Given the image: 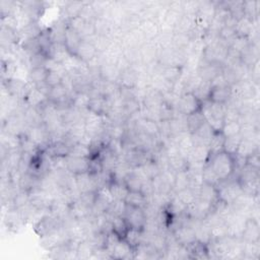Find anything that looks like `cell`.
Wrapping results in <instances>:
<instances>
[{
    "mask_svg": "<svg viewBox=\"0 0 260 260\" xmlns=\"http://www.w3.org/2000/svg\"><path fill=\"white\" fill-rule=\"evenodd\" d=\"M217 176L220 181H225L231 178L235 173L234 158L226 152H220L216 155H212L209 162Z\"/></svg>",
    "mask_w": 260,
    "mask_h": 260,
    "instance_id": "6da1fadb",
    "label": "cell"
},
{
    "mask_svg": "<svg viewBox=\"0 0 260 260\" xmlns=\"http://www.w3.org/2000/svg\"><path fill=\"white\" fill-rule=\"evenodd\" d=\"M201 108V102L198 100V98L193 94V92H184L183 95L180 96L177 111L179 113L188 116L191 115L197 111H199Z\"/></svg>",
    "mask_w": 260,
    "mask_h": 260,
    "instance_id": "7a4b0ae2",
    "label": "cell"
},
{
    "mask_svg": "<svg viewBox=\"0 0 260 260\" xmlns=\"http://www.w3.org/2000/svg\"><path fill=\"white\" fill-rule=\"evenodd\" d=\"M61 226H62V221L49 213L43 216L38 221H37V224L35 225V230L40 237H44L52 233L53 231L57 230Z\"/></svg>",
    "mask_w": 260,
    "mask_h": 260,
    "instance_id": "3957f363",
    "label": "cell"
},
{
    "mask_svg": "<svg viewBox=\"0 0 260 260\" xmlns=\"http://www.w3.org/2000/svg\"><path fill=\"white\" fill-rule=\"evenodd\" d=\"M124 217L127 221L129 228H132L142 232L146 222V216L143 209L132 208L127 206Z\"/></svg>",
    "mask_w": 260,
    "mask_h": 260,
    "instance_id": "277c9868",
    "label": "cell"
},
{
    "mask_svg": "<svg viewBox=\"0 0 260 260\" xmlns=\"http://www.w3.org/2000/svg\"><path fill=\"white\" fill-rule=\"evenodd\" d=\"M172 234L177 242L183 246L187 247L196 241L194 229L186 224H183L172 230Z\"/></svg>",
    "mask_w": 260,
    "mask_h": 260,
    "instance_id": "5b68a950",
    "label": "cell"
},
{
    "mask_svg": "<svg viewBox=\"0 0 260 260\" xmlns=\"http://www.w3.org/2000/svg\"><path fill=\"white\" fill-rule=\"evenodd\" d=\"M244 242H258L260 241V226L259 220L248 217L245 221L244 230L241 236Z\"/></svg>",
    "mask_w": 260,
    "mask_h": 260,
    "instance_id": "8992f818",
    "label": "cell"
},
{
    "mask_svg": "<svg viewBox=\"0 0 260 260\" xmlns=\"http://www.w3.org/2000/svg\"><path fill=\"white\" fill-rule=\"evenodd\" d=\"M89 160L85 158H76L68 156L65 158L66 169L73 175L88 172L89 169Z\"/></svg>",
    "mask_w": 260,
    "mask_h": 260,
    "instance_id": "52a82bcc",
    "label": "cell"
},
{
    "mask_svg": "<svg viewBox=\"0 0 260 260\" xmlns=\"http://www.w3.org/2000/svg\"><path fill=\"white\" fill-rule=\"evenodd\" d=\"M139 29L143 33L146 41H154L161 34L160 24L158 23L157 18H153V17L144 18Z\"/></svg>",
    "mask_w": 260,
    "mask_h": 260,
    "instance_id": "ba28073f",
    "label": "cell"
},
{
    "mask_svg": "<svg viewBox=\"0 0 260 260\" xmlns=\"http://www.w3.org/2000/svg\"><path fill=\"white\" fill-rule=\"evenodd\" d=\"M98 54L99 53H98L95 45L92 44V42H90L88 40H83L82 43L80 44L78 50H77L76 56L78 58H80L82 61L87 63V62L94 59L95 57H97Z\"/></svg>",
    "mask_w": 260,
    "mask_h": 260,
    "instance_id": "9c48e42d",
    "label": "cell"
},
{
    "mask_svg": "<svg viewBox=\"0 0 260 260\" xmlns=\"http://www.w3.org/2000/svg\"><path fill=\"white\" fill-rule=\"evenodd\" d=\"M48 101V97L41 92L39 89H37L34 85L30 84V89L28 94L24 99V103L27 107H34L39 108L44 105Z\"/></svg>",
    "mask_w": 260,
    "mask_h": 260,
    "instance_id": "30bf717a",
    "label": "cell"
},
{
    "mask_svg": "<svg viewBox=\"0 0 260 260\" xmlns=\"http://www.w3.org/2000/svg\"><path fill=\"white\" fill-rule=\"evenodd\" d=\"M74 179H76L77 187L81 193H85L88 191H97L94 176H92L90 173L87 172V173L74 175Z\"/></svg>",
    "mask_w": 260,
    "mask_h": 260,
    "instance_id": "8fae6325",
    "label": "cell"
},
{
    "mask_svg": "<svg viewBox=\"0 0 260 260\" xmlns=\"http://www.w3.org/2000/svg\"><path fill=\"white\" fill-rule=\"evenodd\" d=\"M231 99V87L225 86V87H212L208 100L219 104V105H225L227 102Z\"/></svg>",
    "mask_w": 260,
    "mask_h": 260,
    "instance_id": "7c38bea8",
    "label": "cell"
},
{
    "mask_svg": "<svg viewBox=\"0 0 260 260\" xmlns=\"http://www.w3.org/2000/svg\"><path fill=\"white\" fill-rule=\"evenodd\" d=\"M210 158L211 152L208 145H194L187 158V162L206 165Z\"/></svg>",
    "mask_w": 260,
    "mask_h": 260,
    "instance_id": "4fadbf2b",
    "label": "cell"
},
{
    "mask_svg": "<svg viewBox=\"0 0 260 260\" xmlns=\"http://www.w3.org/2000/svg\"><path fill=\"white\" fill-rule=\"evenodd\" d=\"M257 30V25L255 24V21L250 20V18L243 16L239 18L237 21L235 31L237 36L240 37H245V38H250L251 35L254 33V31Z\"/></svg>",
    "mask_w": 260,
    "mask_h": 260,
    "instance_id": "5bb4252c",
    "label": "cell"
},
{
    "mask_svg": "<svg viewBox=\"0 0 260 260\" xmlns=\"http://www.w3.org/2000/svg\"><path fill=\"white\" fill-rule=\"evenodd\" d=\"M112 259H130L134 258V249L124 239H121L111 251Z\"/></svg>",
    "mask_w": 260,
    "mask_h": 260,
    "instance_id": "9a60e30c",
    "label": "cell"
},
{
    "mask_svg": "<svg viewBox=\"0 0 260 260\" xmlns=\"http://www.w3.org/2000/svg\"><path fill=\"white\" fill-rule=\"evenodd\" d=\"M82 41H83V38L81 37V35L77 31H74L73 29L68 27L67 25L66 32H65V38H64V45L71 55H76L77 50L80 44L82 43Z\"/></svg>",
    "mask_w": 260,
    "mask_h": 260,
    "instance_id": "2e32d148",
    "label": "cell"
},
{
    "mask_svg": "<svg viewBox=\"0 0 260 260\" xmlns=\"http://www.w3.org/2000/svg\"><path fill=\"white\" fill-rule=\"evenodd\" d=\"M197 197L211 203L212 206H215V204L218 201L217 188L212 184L203 182L200 186V188H199V190H198V196Z\"/></svg>",
    "mask_w": 260,
    "mask_h": 260,
    "instance_id": "e0dca14e",
    "label": "cell"
},
{
    "mask_svg": "<svg viewBox=\"0 0 260 260\" xmlns=\"http://www.w3.org/2000/svg\"><path fill=\"white\" fill-rule=\"evenodd\" d=\"M158 71L162 74V76L171 84H176L178 83L183 73V67L179 66H173V65H167V66H162L159 64L158 66Z\"/></svg>",
    "mask_w": 260,
    "mask_h": 260,
    "instance_id": "ac0fdd59",
    "label": "cell"
},
{
    "mask_svg": "<svg viewBox=\"0 0 260 260\" xmlns=\"http://www.w3.org/2000/svg\"><path fill=\"white\" fill-rule=\"evenodd\" d=\"M195 231V240L198 243L208 246L212 242V235H211V226L208 224L206 219H202L197 227L194 229Z\"/></svg>",
    "mask_w": 260,
    "mask_h": 260,
    "instance_id": "d6986e66",
    "label": "cell"
},
{
    "mask_svg": "<svg viewBox=\"0 0 260 260\" xmlns=\"http://www.w3.org/2000/svg\"><path fill=\"white\" fill-rule=\"evenodd\" d=\"M120 74H121V70L118 68L117 65L103 64L100 67V78L104 81L118 84Z\"/></svg>",
    "mask_w": 260,
    "mask_h": 260,
    "instance_id": "ffe728a7",
    "label": "cell"
},
{
    "mask_svg": "<svg viewBox=\"0 0 260 260\" xmlns=\"http://www.w3.org/2000/svg\"><path fill=\"white\" fill-rule=\"evenodd\" d=\"M87 110L91 113L105 116L108 112V100L103 96L92 97L89 101Z\"/></svg>",
    "mask_w": 260,
    "mask_h": 260,
    "instance_id": "44dd1931",
    "label": "cell"
},
{
    "mask_svg": "<svg viewBox=\"0 0 260 260\" xmlns=\"http://www.w3.org/2000/svg\"><path fill=\"white\" fill-rule=\"evenodd\" d=\"M95 251H96V247L91 243V241L89 239L82 240L79 242L77 248L78 259H84V260L92 259Z\"/></svg>",
    "mask_w": 260,
    "mask_h": 260,
    "instance_id": "7402d4cb",
    "label": "cell"
},
{
    "mask_svg": "<svg viewBox=\"0 0 260 260\" xmlns=\"http://www.w3.org/2000/svg\"><path fill=\"white\" fill-rule=\"evenodd\" d=\"M258 146H259V144L256 143L255 141H253L252 139L242 138V140H241L240 145L238 147V151H237L236 155L247 159L248 157H250L253 154H255L256 152H258Z\"/></svg>",
    "mask_w": 260,
    "mask_h": 260,
    "instance_id": "603a6c76",
    "label": "cell"
},
{
    "mask_svg": "<svg viewBox=\"0 0 260 260\" xmlns=\"http://www.w3.org/2000/svg\"><path fill=\"white\" fill-rule=\"evenodd\" d=\"M124 201L127 206L138 209H144L147 204V198L140 191H128Z\"/></svg>",
    "mask_w": 260,
    "mask_h": 260,
    "instance_id": "cb8c5ba5",
    "label": "cell"
},
{
    "mask_svg": "<svg viewBox=\"0 0 260 260\" xmlns=\"http://www.w3.org/2000/svg\"><path fill=\"white\" fill-rule=\"evenodd\" d=\"M70 55L71 54L69 53L64 44H53L48 53V57L59 63H63L66 59H68Z\"/></svg>",
    "mask_w": 260,
    "mask_h": 260,
    "instance_id": "d4e9b609",
    "label": "cell"
},
{
    "mask_svg": "<svg viewBox=\"0 0 260 260\" xmlns=\"http://www.w3.org/2000/svg\"><path fill=\"white\" fill-rule=\"evenodd\" d=\"M49 70L46 67H34L28 72L27 82L31 85H38L40 83L46 82Z\"/></svg>",
    "mask_w": 260,
    "mask_h": 260,
    "instance_id": "484cf974",
    "label": "cell"
},
{
    "mask_svg": "<svg viewBox=\"0 0 260 260\" xmlns=\"http://www.w3.org/2000/svg\"><path fill=\"white\" fill-rule=\"evenodd\" d=\"M91 97L88 91H78L72 96L71 106L80 111H86L88 108V104Z\"/></svg>",
    "mask_w": 260,
    "mask_h": 260,
    "instance_id": "4316f807",
    "label": "cell"
},
{
    "mask_svg": "<svg viewBox=\"0 0 260 260\" xmlns=\"http://www.w3.org/2000/svg\"><path fill=\"white\" fill-rule=\"evenodd\" d=\"M186 122H187V130L188 132L193 134L196 130L206 122V118H204L201 110L197 111V112L186 116Z\"/></svg>",
    "mask_w": 260,
    "mask_h": 260,
    "instance_id": "83f0119b",
    "label": "cell"
},
{
    "mask_svg": "<svg viewBox=\"0 0 260 260\" xmlns=\"http://www.w3.org/2000/svg\"><path fill=\"white\" fill-rule=\"evenodd\" d=\"M109 189L115 200H124L129 191L125 183L117 181H111V183L109 184Z\"/></svg>",
    "mask_w": 260,
    "mask_h": 260,
    "instance_id": "f1b7e54d",
    "label": "cell"
},
{
    "mask_svg": "<svg viewBox=\"0 0 260 260\" xmlns=\"http://www.w3.org/2000/svg\"><path fill=\"white\" fill-rule=\"evenodd\" d=\"M189 185H190V179H189V174L187 170L176 172L175 182H174V186H173L174 193L189 187Z\"/></svg>",
    "mask_w": 260,
    "mask_h": 260,
    "instance_id": "f546056e",
    "label": "cell"
},
{
    "mask_svg": "<svg viewBox=\"0 0 260 260\" xmlns=\"http://www.w3.org/2000/svg\"><path fill=\"white\" fill-rule=\"evenodd\" d=\"M226 137L221 132H215L212 136V139L209 143V148L212 155H216L224 151V144H225Z\"/></svg>",
    "mask_w": 260,
    "mask_h": 260,
    "instance_id": "4dcf8cb0",
    "label": "cell"
},
{
    "mask_svg": "<svg viewBox=\"0 0 260 260\" xmlns=\"http://www.w3.org/2000/svg\"><path fill=\"white\" fill-rule=\"evenodd\" d=\"M112 230L121 239L125 238L126 233L129 230V226L124 217H116L112 219Z\"/></svg>",
    "mask_w": 260,
    "mask_h": 260,
    "instance_id": "1f68e13d",
    "label": "cell"
},
{
    "mask_svg": "<svg viewBox=\"0 0 260 260\" xmlns=\"http://www.w3.org/2000/svg\"><path fill=\"white\" fill-rule=\"evenodd\" d=\"M124 240L133 249H135L136 247H138L143 242L142 232L138 231V230H135V229H132V228H129L128 232L125 235Z\"/></svg>",
    "mask_w": 260,
    "mask_h": 260,
    "instance_id": "d6a6232c",
    "label": "cell"
},
{
    "mask_svg": "<svg viewBox=\"0 0 260 260\" xmlns=\"http://www.w3.org/2000/svg\"><path fill=\"white\" fill-rule=\"evenodd\" d=\"M260 256V241L244 242L243 259H258Z\"/></svg>",
    "mask_w": 260,
    "mask_h": 260,
    "instance_id": "836d02e7",
    "label": "cell"
},
{
    "mask_svg": "<svg viewBox=\"0 0 260 260\" xmlns=\"http://www.w3.org/2000/svg\"><path fill=\"white\" fill-rule=\"evenodd\" d=\"M69 156L76 157V158H85V159H90L91 158V151L90 147L87 145H85L81 142H78L73 144L70 148V154Z\"/></svg>",
    "mask_w": 260,
    "mask_h": 260,
    "instance_id": "e575fe53",
    "label": "cell"
},
{
    "mask_svg": "<svg viewBox=\"0 0 260 260\" xmlns=\"http://www.w3.org/2000/svg\"><path fill=\"white\" fill-rule=\"evenodd\" d=\"M211 235L213 241H217L228 236L227 224L225 221H219L211 226Z\"/></svg>",
    "mask_w": 260,
    "mask_h": 260,
    "instance_id": "d590c367",
    "label": "cell"
},
{
    "mask_svg": "<svg viewBox=\"0 0 260 260\" xmlns=\"http://www.w3.org/2000/svg\"><path fill=\"white\" fill-rule=\"evenodd\" d=\"M127 209V204L125 203L124 200H114L111 206L109 207L108 213L111 217H124Z\"/></svg>",
    "mask_w": 260,
    "mask_h": 260,
    "instance_id": "8d00e7d4",
    "label": "cell"
},
{
    "mask_svg": "<svg viewBox=\"0 0 260 260\" xmlns=\"http://www.w3.org/2000/svg\"><path fill=\"white\" fill-rule=\"evenodd\" d=\"M241 131V124L239 121H225L221 128V133L225 137H231L239 135Z\"/></svg>",
    "mask_w": 260,
    "mask_h": 260,
    "instance_id": "74e56055",
    "label": "cell"
},
{
    "mask_svg": "<svg viewBox=\"0 0 260 260\" xmlns=\"http://www.w3.org/2000/svg\"><path fill=\"white\" fill-rule=\"evenodd\" d=\"M177 195V197L185 204V206L188 207L190 204H192L193 202H195V200L197 199V192L194 191L192 188L187 187L185 188L179 192L175 193Z\"/></svg>",
    "mask_w": 260,
    "mask_h": 260,
    "instance_id": "f35d334b",
    "label": "cell"
},
{
    "mask_svg": "<svg viewBox=\"0 0 260 260\" xmlns=\"http://www.w3.org/2000/svg\"><path fill=\"white\" fill-rule=\"evenodd\" d=\"M202 178H203V182L212 184L216 187H217V185L220 182V180L218 179V177L217 176V174L215 173V171L212 168V166L209 163H207L203 167Z\"/></svg>",
    "mask_w": 260,
    "mask_h": 260,
    "instance_id": "ab89813d",
    "label": "cell"
},
{
    "mask_svg": "<svg viewBox=\"0 0 260 260\" xmlns=\"http://www.w3.org/2000/svg\"><path fill=\"white\" fill-rule=\"evenodd\" d=\"M251 44L250 40L248 38H245V37H240V36H236L235 38L233 39V41L230 43L229 48L232 49L235 52H238L239 54L242 53L243 51H245L249 45Z\"/></svg>",
    "mask_w": 260,
    "mask_h": 260,
    "instance_id": "60d3db41",
    "label": "cell"
},
{
    "mask_svg": "<svg viewBox=\"0 0 260 260\" xmlns=\"http://www.w3.org/2000/svg\"><path fill=\"white\" fill-rule=\"evenodd\" d=\"M37 39H38V43H39L41 52L46 54L47 56H48V53H49V51H50V49H51V47L53 45V42H52V39H51V37H50L48 29L43 30L41 35Z\"/></svg>",
    "mask_w": 260,
    "mask_h": 260,
    "instance_id": "b9f144b4",
    "label": "cell"
},
{
    "mask_svg": "<svg viewBox=\"0 0 260 260\" xmlns=\"http://www.w3.org/2000/svg\"><path fill=\"white\" fill-rule=\"evenodd\" d=\"M241 140H242V137H241L240 134L236 135V136L226 137L225 144H224V152H226L232 156L236 155Z\"/></svg>",
    "mask_w": 260,
    "mask_h": 260,
    "instance_id": "7bdbcfd3",
    "label": "cell"
},
{
    "mask_svg": "<svg viewBox=\"0 0 260 260\" xmlns=\"http://www.w3.org/2000/svg\"><path fill=\"white\" fill-rule=\"evenodd\" d=\"M83 6H84V2H68L63 8V11L66 15L65 21L67 22L71 20V18L80 15Z\"/></svg>",
    "mask_w": 260,
    "mask_h": 260,
    "instance_id": "ee69618b",
    "label": "cell"
},
{
    "mask_svg": "<svg viewBox=\"0 0 260 260\" xmlns=\"http://www.w3.org/2000/svg\"><path fill=\"white\" fill-rule=\"evenodd\" d=\"M129 191H140L143 181L139 179L133 172L130 173L124 181Z\"/></svg>",
    "mask_w": 260,
    "mask_h": 260,
    "instance_id": "f6af8a7d",
    "label": "cell"
},
{
    "mask_svg": "<svg viewBox=\"0 0 260 260\" xmlns=\"http://www.w3.org/2000/svg\"><path fill=\"white\" fill-rule=\"evenodd\" d=\"M48 59V56L46 54L42 53V52H38L36 54H33L30 56V60H29V64L31 68L34 67H45L46 61Z\"/></svg>",
    "mask_w": 260,
    "mask_h": 260,
    "instance_id": "bcb514c9",
    "label": "cell"
},
{
    "mask_svg": "<svg viewBox=\"0 0 260 260\" xmlns=\"http://www.w3.org/2000/svg\"><path fill=\"white\" fill-rule=\"evenodd\" d=\"M66 73H62V72H58V71H49L48 73V77L46 80V83L51 87H56L62 84L63 82V78Z\"/></svg>",
    "mask_w": 260,
    "mask_h": 260,
    "instance_id": "7dc6e473",
    "label": "cell"
},
{
    "mask_svg": "<svg viewBox=\"0 0 260 260\" xmlns=\"http://www.w3.org/2000/svg\"><path fill=\"white\" fill-rule=\"evenodd\" d=\"M247 165L253 167V168L259 169L260 167V159H259V155L258 152H256L255 154H253L252 156L247 158Z\"/></svg>",
    "mask_w": 260,
    "mask_h": 260,
    "instance_id": "c3c4849f",
    "label": "cell"
},
{
    "mask_svg": "<svg viewBox=\"0 0 260 260\" xmlns=\"http://www.w3.org/2000/svg\"><path fill=\"white\" fill-rule=\"evenodd\" d=\"M37 89H39L41 92H43L44 95H46L48 97L49 92H50V89H51V87L46 83V82H43V83H40L38 85H35L34 86Z\"/></svg>",
    "mask_w": 260,
    "mask_h": 260,
    "instance_id": "681fc988",
    "label": "cell"
}]
</instances>
